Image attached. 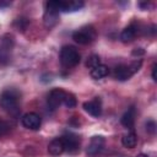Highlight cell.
Masks as SVG:
<instances>
[{
    "mask_svg": "<svg viewBox=\"0 0 157 157\" xmlns=\"http://www.w3.org/2000/svg\"><path fill=\"white\" fill-rule=\"evenodd\" d=\"M120 121H121V124H123L125 128L132 129L134 123H135V108H134V107H130V108L123 114Z\"/></svg>",
    "mask_w": 157,
    "mask_h": 157,
    "instance_id": "5bb4252c",
    "label": "cell"
},
{
    "mask_svg": "<svg viewBox=\"0 0 157 157\" xmlns=\"http://www.w3.org/2000/svg\"><path fill=\"white\" fill-rule=\"evenodd\" d=\"M108 74H109V69L107 65H103V64H99L91 69V76L94 80H101V78L108 76Z\"/></svg>",
    "mask_w": 157,
    "mask_h": 157,
    "instance_id": "2e32d148",
    "label": "cell"
},
{
    "mask_svg": "<svg viewBox=\"0 0 157 157\" xmlns=\"http://www.w3.org/2000/svg\"><path fill=\"white\" fill-rule=\"evenodd\" d=\"M65 97V91L61 88H54L49 92L48 98H47V104L49 107L50 110H55L56 108H59L63 104Z\"/></svg>",
    "mask_w": 157,
    "mask_h": 157,
    "instance_id": "52a82bcc",
    "label": "cell"
},
{
    "mask_svg": "<svg viewBox=\"0 0 157 157\" xmlns=\"http://www.w3.org/2000/svg\"><path fill=\"white\" fill-rule=\"evenodd\" d=\"M76 98L72 93L70 92H65V97H64V101H63V104L67 108H75L76 107Z\"/></svg>",
    "mask_w": 157,
    "mask_h": 157,
    "instance_id": "ac0fdd59",
    "label": "cell"
},
{
    "mask_svg": "<svg viewBox=\"0 0 157 157\" xmlns=\"http://www.w3.org/2000/svg\"><path fill=\"white\" fill-rule=\"evenodd\" d=\"M21 121H22V125L26 129H29V130H38L40 128V124H42L40 117L37 113H33V112L26 113L22 117Z\"/></svg>",
    "mask_w": 157,
    "mask_h": 157,
    "instance_id": "9c48e42d",
    "label": "cell"
},
{
    "mask_svg": "<svg viewBox=\"0 0 157 157\" xmlns=\"http://www.w3.org/2000/svg\"><path fill=\"white\" fill-rule=\"evenodd\" d=\"M96 38V31L92 26H85L81 29L72 33V39L78 44H90Z\"/></svg>",
    "mask_w": 157,
    "mask_h": 157,
    "instance_id": "277c9868",
    "label": "cell"
},
{
    "mask_svg": "<svg viewBox=\"0 0 157 157\" xmlns=\"http://www.w3.org/2000/svg\"><path fill=\"white\" fill-rule=\"evenodd\" d=\"M104 145H105V139L101 135H96L91 139L88 146H87V150H86V153L87 156L90 157H94L97 156L98 153H101L104 148Z\"/></svg>",
    "mask_w": 157,
    "mask_h": 157,
    "instance_id": "ba28073f",
    "label": "cell"
},
{
    "mask_svg": "<svg viewBox=\"0 0 157 157\" xmlns=\"http://www.w3.org/2000/svg\"><path fill=\"white\" fill-rule=\"evenodd\" d=\"M64 141V147L65 151L70 155H76L80 151V137L72 132H66L65 135L61 136Z\"/></svg>",
    "mask_w": 157,
    "mask_h": 157,
    "instance_id": "8992f818",
    "label": "cell"
},
{
    "mask_svg": "<svg viewBox=\"0 0 157 157\" xmlns=\"http://www.w3.org/2000/svg\"><path fill=\"white\" fill-rule=\"evenodd\" d=\"M134 74L131 72L129 65H118L114 69V77L119 81H126L129 80Z\"/></svg>",
    "mask_w": 157,
    "mask_h": 157,
    "instance_id": "7c38bea8",
    "label": "cell"
},
{
    "mask_svg": "<svg viewBox=\"0 0 157 157\" xmlns=\"http://www.w3.org/2000/svg\"><path fill=\"white\" fill-rule=\"evenodd\" d=\"M59 9L58 1H48L45 4V11L43 16V22L47 28H53L59 21Z\"/></svg>",
    "mask_w": 157,
    "mask_h": 157,
    "instance_id": "3957f363",
    "label": "cell"
},
{
    "mask_svg": "<svg viewBox=\"0 0 157 157\" xmlns=\"http://www.w3.org/2000/svg\"><path fill=\"white\" fill-rule=\"evenodd\" d=\"M9 130H10V125L5 120L0 119V137L4 136V135H6L9 132Z\"/></svg>",
    "mask_w": 157,
    "mask_h": 157,
    "instance_id": "ffe728a7",
    "label": "cell"
},
{
    "mask_svg": "<svg viewBox=\"0 0 157 157\" xmlns=\"http://www.w3.org/2000/svg\"><path fill=\"white\" fill-rule=\"evenodd\" d=\"M20 99L21 93L15 88H6L0 94V105L2 109L13 118L20 115Z\"/></svg>",
    "mask_w": 157,
    "mask_h": 157,
    "instance_id": "6da1fadb",
    "label": "cell"
},
{
    "mask_svg": "<svg viewBox=\"0 0 157 157\" xmlns=\"http://www.w3.org/2000/svg\"><path fill=\"white\" fill-rule=\"evenodd\" d=\"M121 142H123L124 147H126V148H134L136 146V144H137V137H136L135 132L131 131V132H128L126 135L123 136Z\"/></svg>",
    "mask_w": 157,
    "mask_h": 157,
    "instance_id": "e0dca14e",
    "label": "cell"
},
{
    "mask_svg": "<svg viewBox=\"0 0 157 157\" xmlns=\"http://www.w3.org/2000/svg\"><path fill=\"white\" fill-rule=\"evenodd\" d=\"M99 64H101V60H99V56L98 55H91L87 59V63H86L87 67H90V69H92V67H94V66H97Z\"/></svg>",
    "mask_w": 157,
    "mask_h": 157,
    "instance_id": "d6986e66",
    "label": "cell"
},
{
    "mask_svg": "<svg viewBox=\"0 0 157 157\" xmlns=\"http://www.w3.org/2000/svg\"><path fill=\"white\" fill-rule=\"evenodd\" d=\"M152 78H153V81L157 80V77H156V64L152 66Z\"/></svg>",
    "mask_w": 157,
    "mask_h": 157,
    "instance_id": "603a6c76",
    "label": "cell"
},
{
    "mask_svg": "<svg viewBox=\"0 0 157 157\" xmlns=\"http://www.w3.org/2000/svg\"><path fill=\"white\" fill-rule=\"evenodd\" d=\"M60 63L65 67H74L80 63V53L72 45H64L60 50Z\"/></svg>",
    "mask_w": 157,
    "mask_h": 157,
    "instance_id": "7a4b0ae2",
    "label": "cell"
},
{
    "mask_svg": "<svg viewBox=\"0 0 157 157\" xmlns=\"http://www.w3.org/2000/svg\"><path fill=\"white\" fill-rule=\"evenodd\" d=\"M146 130H147L150 134H155V131H156V123H155L153 120L146 121Z\"/></svg>",
    "mask_w": 157,
    "mask_h": 157,
    "instance_id": "7402d4cb",
    "label": "cell"
},
{
    "mask_svg": "<svg viewBox=\"0 0 157 157\" xmlns=\"http://www.w3.org/2000/svg\"><path fill=\"white\" fill-rule=\"evenodd\" d=\"M136 157H148L147 155H145V153H140V155H137Z\"/></svg>",
    "mask_w": 157,
    "mask_h": 157,
    "instance_id": "cb8c5ba5",
    "label": "cell"
},
{
    "mask_svg": "<svg viewBox=\"0 0 157 157\" xmlns=\"http://www.w3.org/2000/svg\"><path fill=\"white\" fill-rule=\"evenodd\" d=\"M136 33H137V27L132 23V25H129L128 27H125L124 29H123V32H121V34H120V39L123 40V42H131L134 38H135V36H136Z\"/></svg>",
    "mask_w": 157,
    "mask_h": 157,
    "instance_id": "9a60e30c",
    "label": "cell"
},
{
    "mask_svg": "<svg viewBox=\"0 0 157 157\" xmlns=\"http://www.w3.org/2000/svg\"><path fill=\"white\" fill-rule=\"evenodd\" d=\"M82 1H58V9L60 12H72L83 7Z\"/></svg>",
    "mask_w": 157,
    "mask_h": 157,
    "instance_id": "8fae6325",
    "label": "cell"
},
{
    "mask_svg": "<svg viewBox=\"0 0 157 157\" xmlns=\"http://www.w3.org/2000/svg\"><path fill=\"white\" fill-rule=\"evenodd\" d=\"M13 48V39L10 36H5L0 43V64L5 65L11 59V53Z\"/></svg>",
    "mask_w": 157,
    "mask_h": 157,
    "instance_id": "5b68a950",
    "label": "cell"
},
{
    "mask_svg": "<svg viewBox=\"0 0 157 157\" xmlns=\"http://www.w3.org/2000/svg\"><path fill=\"white\" fill-rule=\"evenodd\" d=\"M64 151H65V147H64V141L61 137H56V139L52 140L50 144L48 145V152L52 156H59Z\"/></svg>",
    "mask_w": 157,
    "mask_h": 157,
    "instance_id": "4fadbf2b",
    "label": "cell"
},
{
    "mask_svg": "<svg viewBox=\"0 0 157 157\" xmlns=\"http://www.w3.org/2000/svg\"><path fill=\"white\" fill-rule=\"evenodd\" d=\"M141 65H142V61L139 59V60H134V61H132V63L129 65V67H130L131 72H132V74H135L136 71H139V70H140Z\"/></svg>",
    "mask_w": 157,
    "mask_h": 157,
    "instance_id": "44dd1931",
    "label": "cell"
},
{
    "mask_svg": "<svg viewBox=\"0 0 157 157\" xmlns=\"http://www.w3.org/2000/svg\"><path fill=\"white\" fill-rule=\"evenodd\" d=\"M83 109L92 117L98 118L102 114V101L99 97H94L91 101H87L83 103Z\"/></svg>",
    "mask_w": 157,
    "mask_h": 157,
    "instance_id": "30bf717a",
    "label": "cell"
}]
</instances>
